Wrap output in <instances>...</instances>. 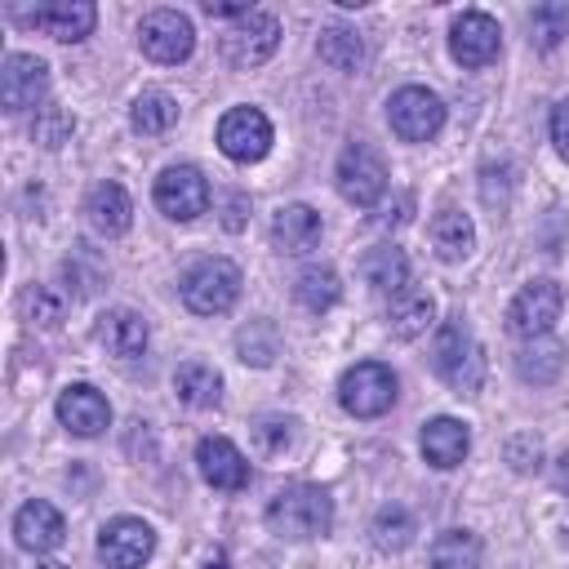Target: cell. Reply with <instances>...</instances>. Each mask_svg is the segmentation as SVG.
Wrapping results in <instances>:
<instances>
[{
    "mask_svg": "<svg viewBox=\"0 0 569 569\" xmlns=\"http://www.w3.org/2000/svg\"><path fill=\"white\" fill-rule=\"evenodd\" d=\"M333 525V498L320 485H289L267 502V529L284 542L325 538Z\"/></svg>",
    "mask_w": 569,
    "mask_h": 569,
    "instance_id": "obj_1",
    "label": "cell"
},
{
    "mask_svg": "<svg viewBox=\"0 0 569 569\" xmlns=\"http://www.w3.org/2000/svg\"><path fill=\"white\" fill-rule=\"evenodd\" d=\"M431 369L458 391V396H471L480 391L485 382V351L471 333V325L462 316H449L436 333V347H431Z\"/></svg>",
    "mask_w": 569,
    "mask_h": 569,
    "instance_id": "obj_2",
    "label": "cell"
},
{
    "mask_svg": "<svg viewBox=\"0 0 569 569\" xmlns=\"http://www.w3.org/2000/svg\"><path fill=\"white\" fill-rule=\"evenodd\" d=\"M240 298V267L231 258H200L182 276V302L196 316H222Z\"/></svg>",
    "mask_w": 569,
    "mask_h": 569,
    "instance_id": "obj_3",
    "label": "cell"
},
{
    "mask_svg": "<svg viewBox=\"0 0 569 569\" xmlns=\"http://www.w3.org/2000/svg\"><path fill=\"white\" fill-rule=\"evenodd\" d=\"M338 400L356 418H378V413H387L396 405V373L387 365H378V360H360V365H351L342 373Z\"/></svg>",
    "mask_w": 569,
    "mask_h": 569,
    "instance_id": "obj_4",
    "label": "cell"
},
{
    "mask_svg": "<svg viewBox=\"0 0 569 569\" xmlns=\"http://www.w3.org/2000/svg\"><path fill=\"white\" fill-rule=\"evenodd\" d=\"M387 120H391L400 142H431L440 133V124H445V102L422 84H405V89L391 93Z\"/></svg>",
    "mask_w": 569,
    "mask_h": 569,
    "instance_id": "obj_5",
    "label": "cell"
},
{
    "mask_svg": "<svg viewBox=\"0 0 569 569\" xmlns=\"http://www.w3.org/2000/svg\"><path fill=\"white\" fill-rule=\"evenodd\" d=\"M138 44H142V53H147L151 62L178 67V62H187L191 49H196V27H191V18L178 13V9H151V13L142 18V27H138Z\"/></svg>",
    "mask_w": 569,
    "mask_h": 569,
    "instance_id": "obj_6",
    "label": "cell"
},
{
    "mask_svg": "<svg viewBox=\"0 0 569 569\" xmlns=\"http://www.w3.org/2000/svg\"><path fill=\"white\" fill-rule=\"evenodd\" d=\"M333 178H338L342 200H351V204H360V209L378 204V196L387 191V164H382V156H378L369 142H351V147H342Z\"/></svg>",
    "mask_w": 569,
    "mask_h": 569,
    "instance_id": "obj_7",
    "label": "cell"
},
{
    "mask_svg": "<svg viewBox=\"0 0 569 569\" xmlns=\"http://www.w3.org/2000/svg\"><path fill=\"white\" fill-rule=\"evenodd\" d=\"M560 307H565V289L556 284V280H529L516 298H511V307H507V325H511V333L516 338H542V333H551V325L560 320Z\"/></svg>",
    "mask_w": 569,
    "mask_h": 569,
    "instance_id": "obj_8",
    "label": "cell"
},
{
    "mask_svg": "<svg viewBox=\"0 0 569 569\" xmlns=\"http://www.w3.org/2000/svg\"><path fill=\"white\" fill-rule=\"evenodd\" d=\"M218 147L227 160L236 164H253L267 156L271 147V120L258 111V107H231L222 120H218Z\"/></svg>",
    "mask_w": 569,
    "mask_h": 569,
    "instance_id": "obj_9",
    "label": "cell"
},
{
    "mask_svg": "<svg viewBox=\"0 0 569 569\" xmlns=\"http://www.w3.org/2000/svg\"><path fill=\"white\" fill-rule=\"evenodd\" d=\"M156 204L164 218L173 222H191L209 209V182L196 164H169L160 178H156Z\"/></svg>",
    "mask_w": 569,
    "mask_h": 569,
    "instance_id": "obj_10",
    "label": "cell"
},
{
    "mask_svg": "<svg viewBox=\"0 0 569 569\" xmlns=\"http://www.w3.org/2000/svg\"><path fill=\"white\" fill-rule=\"evenodd\" d=\"M151 551H156V533L138 516H116L98 533V556L107 569H142L151 560Z\"/></svg>",
    "mask_w": 569,
    "mask_h": 569,
    "instance_id": "obj_11",
    "label": "cell"
},
{
    "mask_svg": "<svg viewBox=\"0 0 569 569\" xmlns=\"http://www.w3.org/2000/svg\"><path fill=\"white\" fill-rule=\"evenodd\" d=\"M276 44H280V22L271 13H262V9H253V13H244L222 36V58L231 67H244L249 71V67H262L276 53Z\"/></svg>",
    "mask_w": 569,
    "mask_h": 569,
    "instance_id": "obj_12",
    "label": "cell"
},
{
    "mask_svg": "<svg viewBox=\"0 0 569 569\" xmlns=\"http://www.w3.org/2000/svg\"><path fill=\"white\" fill-rule=\"evenodd\" d=\"M49 93V67L36 58V53H9L4 67H0V107L4 111H40Z\"/></svg>",
    "mask_w": 569,
    "mask_h": 569,
    "instance_id": "obj_13",
    "label": "cell"
},
{
    "mask_svg": "<svg viewBox=\"0 0 569 569\" xmlns=\"http://www.w3.org/2000/svg\"><path fill=\"white\" fill-rule=\"evenodd\" d=\"M13 18L53 36V40H84L98 22V9L89 0H49V4H36V9H13Z\"/></svg>",
    "mask_w": 569,
    "mask_h": 569,
    "instance_id": "obj_14",
    "label": "cell"
},
{
    "mask_svg": "<svg viewBox=\"0 0 569 569\" xmlns=\"http://www.w3.org/2000/svg\"><path fill=\"white\" fill-rule=\"evenodd\" d=\"M449 49H453V58L462 67H489L498 58V49H502V31H498V22L489 13L467 9L449 27Z\"/></svg>",
    "mask_w": 569,
    "mask_h": 569,
    "instance_id": "obj_15",
    "label": "cell"
},
{
    "mask_svg": "<svg viewBox=\"0 0 569 569\" xmlns=\"http://www.w3.org/2000/svg\"><path fill=\"white\" fill-rule=\"evenodd\" d=\"M196 467H200L204 485H213L222 493H236V489L249 485V458L227 436H204L196 445Z\"/></svg>",
    "mask_w": 569,
    "mask_h": 569,
    "instance_id": "obj_16",
    "label": "cell"
},
{
    "mask_svg": "<svg viewBox=\"0 0 569 569\" xmlns=\"http://www.w3.org/2000/svg\"><path fill=\"white\" fill-rule=\"evenodd\" d=\"M58 422L71 431V436H98V431H107V422H111V405H107V396L98 391V387H89V382H71V387H62V396H58Z\"/></svg>",
    "mask_w": 569,
    "mask_h": 569,
    "instance_id": "obj_17",
    "label": "cell"
},
{
    "mask_svg": "<svg viewBox=\"0 0 569 569\" xmlns=\"http://www.w3.org/2000/svg\"><path fill=\"white\" fill-rule=\"evenodd\" d=\"M13 533H18V547H27V551H53V547H62L67 525H62V516H58L53 502L31 498V502L18 507V516H13Z\"/></svg>",
    "mask_w": 569,
    "mask_h": 569,
    "instance_id": "obj_18",
    "label": "cell"
},
{
    "mask_svg": "<svg viewBox=\"0 0 569 569\" xmlns=\"http://www.w3.org/2000/svg\"><path fill=\"white\" fill-rule=\"evenodd\" d=\"M147 338H151L147 320H142L138 311H129V307H111V311L98 316V342H102L111 356H120V360L142 356V351H147Z\"/></svg>",
    "mask_w": 569,
    "mask_h": 569,
    "instance_id": "obj_19",
    "label": "cell"
},
{
    "mask_svg": "<svg viewBox=\"0 0 569 569\" xmlns=\"http://www.w3.org/2000/svg\"><path fill=\"white\" fill-rule=\"evenodd\" d=\"M84 218L98 236H124L129 222H133V204L124 196L120 182H98L89 196H84Z\"/></svg>",
    "mask_w": 569,
    "mask_h": 569,
    "instance_id": "obj_20",
    "label": "cell"
},
{
    "mask_svg": "<svg viewBox=\"0 0 569 569\" xmlns=\"http://www.w3.org/2000/svg\"><path fill=\"white\" fill-rule=\"evenodd\" d=\"M467 449H471L467 422H458V418H431V422L422 427V458H427L431 467L449 471V467H458V462L467 458Z\"/></svg>",
    "mask_w": 569,
    "mask_h": 569,
    "instance_id": "obj_21",
    "label": "cell"
},
{
    "mask_svg": "<svg viewBox=\"0 0 569 569\" xmlns=\"http://www.w3.org/2000/svg\"><path fill=\"white\" fill-rule=\"evenodd\" d=\"M271 240L284 249V253H307L316 240H320V213L311 204H284L276 218H271Z\"/></svg>",
    "mask_w": 569,
    "mask_h": 569,
    "instance_id": "obj_22",
    "label": "cell"
},
{
    "mask_svg": "<svg viewBox=\"0 0 569 569\" xmlns=\"http://www.w3.org/2000/svg\"><path fill=\"white\" fill-rule=\"evenodd\" d=\"M560 369H565V347H560L551 333L529 338V342L516 351V373H520L525 382H533V387L556 382V378H560Z\"/></svg>",
    "mask_w": 569,
    "mask_h": 569,
    "instance_id": "obj_23",
    "label": "cell"
},
{
    "mask_svg": "<svg viewBox=\"0 0 569 569\" xmlns=\"http://www.w3.org/2000/svg\"><path fill=\"white\" fill-rule=\"evenodd\" d=\"M431 244H436V253H440L445 262H462V258L476 249V227H471V218L458 213V209H440V213L431 218Z\"/></svg>",
    "mask_w": 569,
    "mask_h": 569,
    "instance_id": "obj_24",
    "label": "cell"
},
{
    "mask_svg": "<svg viewBox=\"0 0 569 569\" xmlns=\"http://www.w3.org/2000/svg\"><path fill=\"white\" fill-rule=\"evenodd\" d=\"M431 316H436V302H431V293H422V289H400L396 298H391V311H387V325H391V333L396 338H418V333H427V325H431Z\"/></svg>",
    "mask_w": 569,
    "mask_h": 569,
    "instance_id": "obj_25",
    "label": "cell"
},
{
    "mask_svg": "<svg viewBox=\"0 0 569 569\" xmlns=\"http://www.w3.org/2000/svg\"><path fill=\"white\" fill-rule=\"evenodd\" d=\"M173 391H178V400L191 405V409H213V405L222 400V378H218V369H209V365H200V360H187V365H178V373H173Z\"/></svg>",
    "mask_w": 569,
    "mask_h": 569,
    "instance_id": "obj_26",
    "label": "cell"
},
{
    "mask_svg": "<svg viewBox=\"0 0 569 569\" xmlns=\"http://www.w3.org/2000/svg\"><path fill=\"white\" fill-rule=\"evenodd\" d=\"M360 271H365V284H369V289L391 293V298H396V293L405 289V280H409V262H405V253H400L396 244L369 249L365 262H360Z\"/></svg>",
    "mask_w": 569,
    "mask_h": 569,
    "instance_id": "obj_27",
    "label": "cell"
},
{
    "mask_svg": "<svg viewBox=\"0 0 569 569\" xmlns=\"http://www.w3.org/2000/svg\"><path fill=\"white\" fill-rule=\"evenodd\" d=\"M480 538L471 529H445L431 542V569H480Z\"/></svg>",
    "mask_w": 569,
    "mask_h": 569,
    "instance_id": "obj_28",
    "label": "cell"
},
{
    "mask_svg": "<svg viewBox=\"0 0 569 569\" xmlns=\"http://www.w3.org/2000/svg\"><path fill=\"white\" fill-rule=\"evenodd\" d=\"M316 53H320V62L333 67V71H360V62H365V40H360L351 27H338V22H333V27L320 31Z\"/></svg>",
    "mask_w": 569,
    "mask_h": 569,
    "instance_id": "obj_29",
    "label": "cell"
},
{
    "mask_svg": "<svg viewBox=\"0 0 569 569\" xmlns=\"http://www.w3.org/2000/svg\"><path fill=\"white\" fill-rule=\"evenodd\" d=\"M293 298L307 307V311H329L338 298H342V284H338V271L333 267H302L298 280H293Z\"/></svg>",
    "mask_w": 569,
    "mask_h": 569,
    "instance_id": "obj_30",
    "label": "cell"
},
{
    "mask_svg": "<svg viewBox=\"0 0 569 569\" xmlns=\"http://www.w3.org/2000/svg\"><path fill=\"white\" fill-rule=\"evenodd\" d=\"M129 120H133L138 133H164V129H173V120H178V102H173L164 89H142V93L133 98Z\"/></svg>",
    "mask_w": 569,
    "mask_h": 569,
    "instance_id": "obj_31",
    "label": "cell"
},
{
    "mask_svg": "<svg viewBox=\"0 0 569 569\" xmlns=\"http://www.w3.org/2000/svg\"><path fill=\"white\" fill-rule=\"evenodd\" d=\"M413 516L400 507V502H391V507H382L378 516H373V525H369V538H373V547L378 551H405L409 542H413Z\"/></svg>",
    "mask_w": 569,
    "mask_h": 569,
    "instance_id": "obj_32",
    "label": "cell"
},
{
    "mask_svg": "<svg viewBox=\"0 0 569 569\" xmlns=\"http://www.w3.org/2000/svg\"><path fill=\"white\" fill-rule=\"evenodd\" d=\"M236 351H240V360L244 365H271L276 356H280V333H276V325L271 320H249L240 333H236Z\"/></svg>",
    "mask_w": 569,
    "mask_h": 569,
    "instance_id": "obj_33",
    "label": "cell"
},
{
    "mask_svg": "<svg viewBox=\"0 0 569 569\" xmlns=\"http://www.w3.org/2000/svg\"><path fill=\"white\" fill-rule=\"evenodd\" d=\"M529 31H533V49H556V44L569 36V4H565V0L538 4V9L529 13Z\"/></svg>",
    "mask_w": 569,
    "mask_h": 569,
    "instance_id": "obj_34",
    "label": "cell"
},
{
    "mask_svg": "<svg viewBox=\"0 0 569 569\" xmlns=\"http://www.w3.org/2000/svg\"><path fill=\"white\" fill-rule=\"evenodd\" d=\"M249 436H253V449H258L262 458H276V453H284V449L293 445V418L267 413V418H258V422L249 427Z\"/></svg>",
    "mask_w": 569,
    "mask_h": 569,
    "instance_id": "obj_35",
    "label": "cell"
},
{
    "mask_svg": "<svg viewBox=\"0 0 569 569\" xmlns=\"http://www.w3.org/2000/svg\"><path fill=\"white\" fill-rule=\"evenodd\" d=\"M71 129H76V120H71L62 107H40V111H36V124H31V138L53 151V147H62V142L71 138Z\"/></svg>",
    "mask_w": 569,
    "mask_h": 569,
    "instance_id": "obj_36",
    "label": "cell"
},
{
    "mask_svg": "<svg viewBox=\"0 0 569 569\" xmlns=\"http://www.w3.org/2000/svg\"><path fill=\"white\" fill-rule=\"evenodd\" d=\"M22 307H27V316H31L36 325H58V320H62V298H53V289H49V284L27 289Z\"/></svg>",
    "mask_w": 569,
    "mask_h": 569,
    "instance_id": "obj_37",
    "label": "cell"
},
{
    "mask_svg": "<svg viewBox=\"0 0 569 569\" xmlns=\"http://www.w3.org/2000/svg\"><path fill=\"white\" fill-rule=\"evenodd\" d=\"M507 458H511V467H516V471H533V467H538V458H542V445H538L533 436H516V440L507 445Z\"/></svg>",
    "mask_w": 569,
    "mask_h": 569,
    "instance_id": "obj_38",
    "label": "cell"
},
{
    "mask_svg": "<svg viewBox=\"0 0 569 569\" xmlns=\"http://www.w3.org/2000/svg\"><path fill=\"white\" fill-rule=\"evenodd\" d=\"M244 218H249V196H244V191H227V196H222V227H227V231H240Z\"/></svg>",
    "mask_w": 569,
    "mask_h": 569,
    "instance_id": "obj_39",
    "label": "cell"
},
{
    "mask_svg": "<svg viewBox=\"0 0 569 569\" xmlns=\"http://www.w3.org/2000/svg\"><path fill=\"white\" fill-rule=\"evenodd\" d=\"M551 142H556V151L569 160V98L556 102V111H551Z\"/></svg>",
    "mask_w": 569,
    "mask_h": 569,
    "instance_id": "obj_40",
    "label": "cell"
},
{
    "mask_svg": "<svg viewBox=\"0 0 569 569\" xmlns=\"http://www.w3.org/2000/svg\"><path fill=\"white\" fill-rule=\"evenodd\" d=\"M204 13H209V18H236V22H240V18L253 13V9H249V4H218V0H204Z\"/></svg>",
    "mask_w": 569,
    "mask_h": 569,
    "instance_id": "obj_41",
    "label": "cell"
},
{
    "mask_svg": "<svg viewBox=\"0 0 569 569\" xmlns=\"http://www.w3.org/2000/svg\"><path fill=\"white\" fill-rule=\"evenodd\" d=\"M551 476H556V485L569 493V453H560V458H556V471H551Z\"/></svg>",
    "mask_w": 569,
    "mask_h": 569,
    "instance_id": "obj_42",
    "label": "cell"
},
{
    "mask_svg": "<svg viewBox=\"0 0 569 569\" xmlns=\"http://www.w3.org/2000/svg\"><path fill=\"white\" fill-rule=\"evenodd\" d=\"M204 569H227V556H222V551H213V556L204 560Z\"/></svg>",
    "mask_w": 569,
    "mask_h": 569,
    "instance_id": "obj_43",
    "label": "cell"
},
{
    "mask_svg": "<svg viewBox=\"0 0 569 569\" xmlns=\"http://www.w3.org/2000/svg\"><path fill=\"white\" fill-rule=\"evenodd\" d=\"M36 569H67V565H53V560H49V565H36Z\"/></svg>",
    "mask_w": 569,
    "mask_h": 569,
    "instance_id": "obj_44",
    "label": "cell"
}]
</instances>
